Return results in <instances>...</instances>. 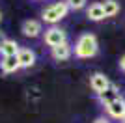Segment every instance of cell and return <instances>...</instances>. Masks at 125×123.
Masks as SVG:
<instances>
[{
  "label": "cell",
  "mask_w": 125,
  "mask_h": 123,
  "mask_svg": "<svg viewBox=\"0 0 125 123\" xmlns=\"http://www.w3.org/2000/svg\"><path fill=\"white\" fill-rule=\"evenodd\" d=\"M86 15H88V19H92V20H103L104 19L103 6L101 4H92L88 8V11H86Z\"/></svg>",
  "instance_id": "13"
},
{
  "label": "cell",
  "mask_w": 125,
  "mask_h": 123,
  "mask_svg": "<svg viewBox=\"0 0 125 123\" xmlns=\"http://www.w3.org/2000/svg\"><path fill=\"white\" fill-rule=\"evenodd\" d=\"M69 6V10H82L86 6V0H65Z\"/></svg>",
  "instance_id": "14"
},
{
  "label": "cell",
  "mask_w": 125,
  "mask_h": 123,
  "mask_svg": "<svg viewBox=\"0 0 125 123\" xmlns=\"http://www.w3.org/2000/svg\"><path fill=\"white\" fill-rule=\"evenodd\" d=\"M0 69L4 73H8V75H10V73H15L17 69H21L17 56H4L2 62H0Z\"/></svg>",
  "instance_id": "10"
},
{
  "label": "cell",
  "mask_w": 125,
  "mask_h": 123,
  "mask_svg": "<svg viewBox=\"0 0 125 123\" xmlns=\"http://www.w3.org/2000/svg\"><path fill=\"white\" fill-rule=\"evenodd\" d=\"M94 123H110V121H108V119H104V118H99V119H95Z\"/></svg>",
  "instance_id": "15"
},
{
  "label": "cell",
  "mask_w": 125,
  "mask_h": 123,
  "mask_svg": "<svg viewBox=\"0 0 125 123\" xmlns=\"http://www.w3.org/2000/svg\"><path fill=\"white\" fill-rule=\"evenodd\" d=\"M106 112H108L110 118H114V119H123L125 118V101L123 99H118V101L114 102H110L108 106H106Z\"/></svg>",
  "instance_id": "6"
},
{
  "label": "cell",
  "mask_w": 125,
  "mask_h": 123,
  "mask_svg": "<svg viewBox=\"0 0 125 123\" xmlns=\"http://www.w3.org/2000/svg\"><path fill=\"white\" fill-rule=\"evenodd\" d=\"M17 60H19V65L21 67L28 69V67H32L36 63V54H34V51H30V49H19Z\"/></svg>",
  "instance_id": "7"
},
{
  "label": "cell",
  "mask_w": 125,
  "mask_h": 123,
  "mask_svg": "<svg viewBox=\"0 0 125 123\" xmlns=\"http://www.w3.org/2000/svg\"><path fill=\"white\" fill-rule=\"evenodd\" d=\"M120 67H121V69H123V71H125V56H123V58H121V60H120Z\"/></svg>",
  "instance_id": "16"
},
{
  "label": "cell",
  "mask_w": 125,
  "mask_h": 123,
  "mask_svg": "<svg viewBox=\"0 0 125 123\" xmlns=\"http://www.w3.org/2000/svg\"><path fill=\"white\" fill-rule=\"evenodd\" d=\"M97 97H99V102H101V104L108 106L110 102H114V101H118V99H121V92H120V88L116 86V84H112V82H110V86L106 88L103 93H99Z\"/></svg>",
  "instance_id": "4"
},
{
  "label": "cell",
  "mask_w": 125,
  "mask_h": 123,
  "mask_svg": "<svg viewBox=\"0 0 125 123\" xmlns=\"http://www.w3.org/2000/svg\"><path fill=\"white\" fill-rule=\"evenodd\" d=\"M90 86H92V90L99 95V93H103L104 90L110 86V80L104 77L103 73H94V75H92V78H90Z\"/></svg>",
  "instance_id": "5"
},
{
  "label": "cell",
  "mask_w": 125,
  "mask_h": 123,
  "mask_svg": "<svg viewBox=\"0 0 125 123\" xmlns=\"http://www.w3.org/2000/svg\"><path fill=\"white\" fill-rule=\"evenodd\" d=\"M19 43L13 39H6L2 45H0V54L2 56H17V52H19Z\"/></svg>",
  "instance_id": "11"
},
{
  "label": "cell",
  "mask_w": 125,
  "mask_h": 123,
  "mask_svg": "<svg viewBox=\"0 0 125 123\" xmlns=\"http://www.w3.org/2000/svg\"><path fill=\"white\" fill-rule=\"evenodd\" d=\"M97 39L94 34H82L75 45V56L78 58H94L97 54Z\"/></svg>",
  "instance_id": "1"
},
{
  "label": "cell",
  "mask_w": 125,
  "mask_h": 123,
  "mask_svg": "<svg viewBox=\"0 0 125 123\" xmlns=\"http://www.w3.org/2000/svg\"><path fill=\"white\" fill-rule=\"evenodd\" d=\"M45 43H47L51 49H52V47L62 45V43H65V32H63L62 28H56V26H52V28L45 30Z\"/></svg>",
  "instance_id": "3"
},
{
  "label": "cell",
  "mask_w": 125,
  "mask_h": 123,
  "mask_svg": "<svg viewBox=\"0 0 125 123\" xmlns=\"http://www.w3.org/2000/svg\"><path fill=\"white\" fill-rule=\"evenodd\" d=\"M22 34L26 37H37L41 34V22L39 20H24L22 22Z\"/></svg>",
  "instance_id": "9"
},
{
  "label": "cell",
  "mask_w": 125,
  "mask_h": 123,
  "mask_svg": "<svg viewBox=\"0 0 125 123\" xmlns=\"http://www.w3.org/2000/svg\"><path fill=\"white\" fill-rule=\"evenodd\" d=\"M0 20H2V13H0Z\"/></svg>",
  "instance_id": "18"
},
{
  "label": "cell",
  "mask_w": 125,
  "mask_h": 123,
  "mask_svg": "<svg viewBox=\"0 0 125 123\" xmlns=\"http://www.w3.org/2000/svg\"><path fill=\"white\" fill-rule=\"evenodd\" d=\"M67 11H69V6L65 0L63 2H54V4H51L49 8L43 10V20L49 22V24H56V22H60V19H63L67 15Z\"/></svg>",
  "instance_id": "2"
},
{
  "label": "cell",
  "mask_w": 125,
  "mask_h": 123,
  "mask_svg": "<svg viewBox=\"0 0 125 123\" xmlns=\"http://www.w3.org/2000/svg\"><path fill=\"white\" fill-rule=\"evenodd\" d=\"M51 54H52V58L58 60V62L67 60V58L71 56V45L65 41V43H62V45H58V47H52V49H51Z\"/></svg>",
  "instance_id": "8"
},
{
  "label": "cell",
  "mask_w": 125,
  "mask_h": 123,
  "mask_svg": "<svg viewBox=\"0 0 125 123\" xmlns=\"http://www.w3.org/2000/svg\"><path fill=\"white\" fill-rule=\"evenodd\" d=\"M6 41V37H4V34H2V32H0V45H2V43H4Z\"/></svg>",
  "instance_id": "17"
},
{
  "label": "cell",
  "mask_w": 125,
  "mask_h": 123,
  "mask_svg": "<svg viewBox=\"0 0 125 123\" xmlns=\"http://www.w3.org/2000/svg\"><path fill=\"white\" fill-rule=\"evenodd\" d=\"M101 6H103L104 17H114L120 13V2H116V0H104Z\"/></svg>",
  "instance_id": "12"
}]
</instances>
